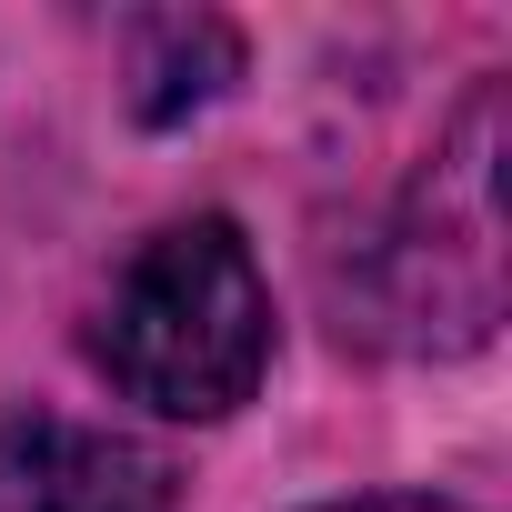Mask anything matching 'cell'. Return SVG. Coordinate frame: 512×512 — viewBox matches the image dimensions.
Masks as SVG:
<instances>
[{
	"mask_svg": "<svg viewBox=\"0 0 512 512\" xmlns=\"http://www.w3.org/2000/svg\"><path fill=\"white\" fill-rule=\"evenodd\" d=\"M181 472L171 452L61 422V412H11L0 422V512H171Z\"/></svg>",
	"mask_w": 512,
	"mask_h": 512,
	"instance_id": "3957f363",
	"label": "cell"
},
{
	"mask_svg": "<svg viewBox=\"0 0 512 512\" xmlns=\"http://www.w3.org/2000/svg\"><path fill=\"white\" fill-rule=\"evenodd\" d=\"M231 71H241L231 21H211V11H151V21H131V111L141 121L201 111Z\"/></svg>",
	"mask_w": 512,
	"mask_h": 512,
	"instance_id": "277c9868",
	"label": "cell"
},
{
	"mask_svg": "<svg viewBox=\"0 0 512 512\" xmlns=\"http://www.w3.org/2000/svg\"><path fill=\"white\" fill-rule=\"evenodd\" d=\"M101 372L171 412V422H221L251 402V382L272 372V292H262V262H251V241L201 211V221H171L151 231L111 302H101V332H91Z\"/></svg>",
	"mask_w": 512,
	"mask_h": 512,
	"instance_id": "6da1fadb",
	"label": "cell"
},
{
	"mask_svg": "<svg viewBox=\"0 0 512 512\" xmlns=\"http://www.w3.org/2000/svg\"><path fill=\"white\" fill-rule=\"evenodd\" d=\"M332 512H452V502H432V492H372V502H332Z\"/></svg>",
	"mask_w": 512,
	"mask_h": 512,
	"instance_id": "5b68a950",
	"label": "cell"
},
{
	"mask_svg": "<svg viewBox=\"0 0 512 512\" xmlns=\"http://www.w3.org/2000/svg\"><path fill=\"white\" fill-rule=\"evenodd\" d=\"M502 322V91L482 81L392 231L362 262V332L402 352H472Z\"/></svg>",
	"mask_w": 512,
	"mask_h": 512,
	"instance_id": "7a4b0ae2",
	"label": "cell"
}]
</instances>
